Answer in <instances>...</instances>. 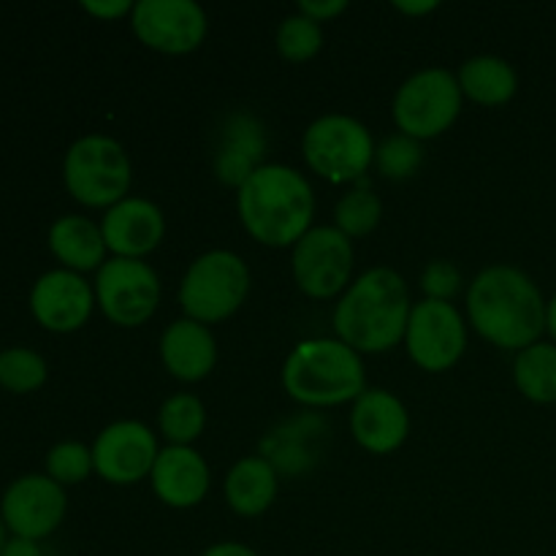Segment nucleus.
<instances>
[{"label":"nucleus","mask_w":556,"mask_h":556,"mask_svg":"<svg viewBox=\"0 0 556 556\" xmlns=\"http://www.w3.org/2000/svg\"><path fill=\"white\" fill-rule=\"evenodd\" d=\"M101 233L112 258H136L150 255L166 237V217L161 206L150 199L128 195L112 210H106L101 220Z\"/></svg>","instance_id":"dca6fc26"},{"label":"nucleus","mask_w":556,"mask_h":556,"mask_svg":"<svg viewBox=\"0 0 556 556\" xmlns=\"http://www.w3.org/2000/svg\"><path fill=\"white\" fill-rule=\"evenodd\" d=\"M201 556H258V552L250 546H244V543H237V541H223V543H215V546L206 548Z\"/></svg>","instance_id":"f704fd0d"},{"label":"nucleus","mask_w":556,"mask_h":556,"mask_svg":"<svg viewBox=\"0 0 556 556\" xmlns=\"http://www.w3.org/2000/svg\"><path fill=\"white\" fill-rule=\"evenodd\" d=\"M293 282L309 299H334L348 291L353 271V244L340 228H309L293 244Z\"/></svg>","instance_id":"9d476101"},{"label":"nucleus","mask_w":556,"mask_h":556,"mask_svg":"<svg viewBox=\"0 0 556 556\" xmlns=\"http://www.w3.org/2000/svg\"><path fill=\"white\" fill-rule=\"evenodd\" d=\"M405 348L416 367L427 369V372H445L459 362L467 348L465 318L451 302L424 299V302L413 304Z\"/></svg>","instance_id":"9b49d317"},{"label":"nucleus","mask_w":556,"mask_h":556,"mask_svg":"<svg viewBox=\"0 0 556 556\" xmlns=\"http://www.w3.org/2000/svg\"><path fill=\"white\" fill-rule=\"evenodd\" d=\"M546 331L552 334V340L556 345V296L548 302V307H546Z\"/></svg>","instance_id":"e433bc0d"},{"label":"nucleus","mask_w":556,"mask_h":556,"mask_svg":"<svg viewBox=\"0 0 556 556\" xmlns=\"http://www.w3.org/2000/svg\"><path fill=\"white\" fill-rule=\"evenodd\" d=\"M456 79H459L462 96L481 106H503L514 101L519 90L516 68L497 54H478V58L465 60Z\"/></svg>","instance_id":"5701e85b"},{"label":"nucleus","mask_w":556,"mask_h":556,"mask_svg":"<svg viewBox=\"0 0 556 556\" xmlns=\"http://www.w3.org/2000/svg\"><path fill=\"white\" fill-rule=\"evenodd\" d=\"M47 362L30 348L0 351V386L11 394H30L47 383Z\"/></svg>","instance_id":"bb28decb"},{"label":"nucleus","mask_w":556,"mask_h":556,"mask_svg":"<svg viewBox=\"0 0 556 556\" xmlns=\"http://www.w3.org/2000/svg\"><path fill=\"white\" fill-rule=\"evenodd\" d=\"M413 302L407 282L389 266H375L348 286L334 307V334L356 353L378 356L405 342Z\"/></svg>","instance_id":"f03ea898"},{"label":"nucleus","mask_w":556,"mask_h":556,"mask_svg":"<svg viewBox=\"0 0 556 556\" xmlns=\"http://www.w3.org/2000/svg\"><path fill=\"white\" fill-rule=\"evenodd\" d=\"M161 358L172 378L182 380V383H199L215 369L217 340L210 326L179 318L163 331Z\"/></svg>","instance_id":"aec40b11"},{"label":"nucleus","mask_w":556,"mask_h":556,"mask_svg":"<svg viewBox=\"0 0 556 556\" xmlns=\"http://www.w3.org/2000/svg\"><path fill=\"white\" fill-rule=\"evenodd\" d=\"M348 11L345 0H299V14L309 16L313 22H329Z\"/></svg>","instance_id":"2f4dec72"},{"label":"nucleus","mask_w":556,"mask_h":556,"mask_svg":"<svg viewBox=\"0 0 556 556\" xmlns=\"http://www.w3.org/2000/svg\"><path fill=\"white\" fill-rule=\"evenodd\" d=\"M351 432L369 454H394L410 434V416L400 396L386 389H367L353 402Z\"/></svg>","instance_id":"f3484780"},{"label":"nucleus","mask_w":556,"mask_h":556,"mask_svg":"<svg viewBox=\"0 0 556 556\" xmlns=\"http://www.w3.org/2000/svg\"><path fill=\"white\" fill-rule=\"evenodd\" d=\"M462 288V271L451 261L438 258L427 264L421 275V291L434 302H451Z\"/></svg>","instance_id":"7c9ffc66"},{"label":"nucleus","mask_w":556,"mask_h":556,"mask_svg":"<svg viewBox=\"0 0 556 556\" xmlns=\"http://www.w3.org/2000/svg\"><path fill=\"white\" fill-rule=\"evenodd\" d=\"M280 472L264 456H244L228 470L226 476V503L228 508L244 519L266 514L277 500Z\"/></svg>","instance_id":"4be33fe9"},{"label":"nucleus","mask_w":556,"mask_h":556,"mask_svg":"<svg viewBox=\"0 0 556 556\" xmlns=\"http://www.w3.org/2000/svg\"><path fill=\"white\" fill-rule=\"evenodd\" d=\"M0 556H43V554H41V546H38V541H27V538L11 535L9 541H5Z\"/></svg>","instance_id":"72a5a7b5"},{"label":"nucleus","mask_w":556,"mask_h":556,"mask_svg":"<svg viewBox=\"0 0 556 556\" xmlns=\"http://www.w3.org/2000/svg\"><path fill=\"white\" fill-rule=\"evenodd\" d=\"M282 389L307 407H337L356 402L367 391L362 353L342 340H302L282 364Z\"/></svg>","instance_id":"20e7f679"},{"label":"nucleus","mask_w":556,"mask_h":556,"mask_svg":"<svg viewBox=\"0 0 556 556\" xmlns=\"http://www.w3.org/2000/svg\"><path fill=\"white\" fill-rule=\"evenodd\" d=\"M266 155V130L255 114L233 112L220 125V141L215 152V177L228 188H242Z\"/></svg>","instance_id":"6ab92c4d"},{"label":"nucleus","mask_w":556,"mask_h":556,"mask_svg":"<svg viewBox=\"0 0 556 556\" xmlns=\"http://www.w3.org/2000/svg\"><path fill=\"white\" fill-rule=\"evenodd\" d=\"M90 472H96L92 448H87L79 440H65V443H58L54 448H49L47 476L52 481H58L63 489L81 483L85 478H90Z\"/></svg>","instance_id":"c756f323"},{"label":"nucleus","mask_w":556,"mask_h":556,"mask_svg":"<svg viewBox=\"0 0 556 556\" xmlns=\"http://www.w3.org/2000/svg\"><path fill=\"white\" fill-rule=\"evenodd\" d=\"M96 307V288L71 269L43 271L30 288L33 318L54 334L79 331Z\"/></svg>","instance_id":"2eb2a0df"},{"label":"nucleus","mask_w":556,"mask_h":556,"mask_svg":"<svg viewBox=\"0 0 556 556\" xmlns=\"http://www.w3.org/2000/svg\"><path fill=\"white\" fill-rule=\"evenodd\" d=\"M152 492L168 508H195L210 492V465L193 445H166L150 472Z\"/></svg>","instance_id":"a211bd4d"},{"label":"nucleus","mask_w":556,"mask_h":556,"mask_svg":"<svg viewBox=\"0 0 556 556\" xmlns=\"http://www.w3.org/2000/svg\"><path fill=\"white\" fill-rule=\"evenodd\" d=\"M541 288L516 266H486L467 288V318L472 329L503 351H525L546 331Z\"/></svg>","instance_id":"f257e3e1"},{"label":"nucleus","mask_w":556,"mask_h":556,"mask_svg":"<svg viewBox=\"0 0 556 556\" xmlns=\"http://www.w3.org/2000/svg\"><path fill=\"white\" fill-rule=\"evenodd\" d=\"M65 489L58 481L41 472L20 476L9 483L0 500V516L5 521V530L14 538L27 541H43L52 535L65 519Z\"/></svg>","instance_id":"ddd939ff"},{"label":"nucleus","mask_w":556,"mask_h":556,"mask_svg":"<svg viewBox=\"0 0 556 556\" xmlns=\"http://www.w3.org/2000/svg\"><path fill=\"white\" fill-rule=\"evenodd\" d=\"M424 163V147L421 141L410 139V136H389L383 144H378L375 150V166L383 174L386 179H394V182H402V179H410L413 174H418Z\"/></svg>","instance_id":"c85d7f7f"},{"label":"nucleus","mask_w":556,"mask_h":556,"mask_svg":"<svg viewBox=\"0 0 556 556\" xmlns=\"http://www.w3.org/2000/svg\"><path fill=\"white\" fill-rule=\"evenodd\" d=\"M130 27L144 47L163 54H190L204 43L206 14L193 0H139Z\"/></svg>","instance_id":"f8f14e48"},{"label":"nucleus","mask_w":556,"mask_h":556,"mask_svg":"<svg viewBox=\"0 0 556 556\" xmlns=\"http://www.w3.org/2000/svg\"><path fill=\"white\" fill-rule=\"evenodd\" d=\"M49 250L63 269L85 275L106 264V242L101 226L81 215H63L49 228Z\"/></svg>","instance_id":"412c9836"},{"label":"nucleus","mask_w":556,"mask_h":556,"mask_svg":"<svg viewBox=\"0 0 556 556\" xmlns=\"http://www.w3.org/2000/svg\"><path fill=\"white\" fill-rule=\"evenodd\" d=\"M375 150L367 125L348 114H324L302 136L307 166L334 185L358 182L375 163Z\"/></svg>","instance_id":"0eeeda50"},{"label":"nucleus","mask_w":556,"mask_h":556,"mask_svg":"<svg viewBox=\"0 0 556 556\" xmlns=\"http://www.w3.org/2000/svg\"><path fill=\"white\" fill-rule=\"evenodd\" d=\"M90 448L96 472L114 486H134L150 478L161 454L155 434L141 421L109 424Z\"/></svg>","instance_id":"4468645a"},{"label":"nucleus","mask_w":556,"mask_h":556,"mask_svg":"<svg viewBox=\"0 0 556 556\" xmlns=\"http://www.w3.org/2000/svg\"><path fill=\"white\" fill-rule=\"evenodd\" d=\"M157 427L168 445H193L206 427V410L199 396L174 394L157 410Z\"/></svg>","instance_id":"393cba45"},{"label":"nucleus","mask_w":556,"mask_h":556,"mask_svg":"<svg viewBox=\"0 0 556 556\" xmlns=\"http://www.w3.org/2000/svg\"><path fill=\"white\" fill-rule=\"evenodd\" d=\"M130 179L134 172L128 152L112 136H81L65 152V190L90 210H112L114 204L128 199Z\"/></svg>","instance_id":"39448f33"},{"label":"nucleus","mask_w":556,"mask_h":556,"mask_svg":"<svg viewBox=\"0 0 556 556\" xmlns=\"http://www.w3.org/2000/svg\"><path fill=\"white\" fill-rule=\"evenodd\" d=\"M324 49V27L304 14L286 16L277 30V52L288 63H307Z\"/></svg>","instance_id":"cd10ccee"},{"label":"nucleus","mask_w":556,"mask_h":556,"mask_svg":"<svg viewBox=\"0 0 556 556\" xmlns=\"http://www.w3.org/2000/svg\"><path fill=\"white\" fill-rule=\"evenodd\" d=\"M5 541H9V530H5V521H3V516H0V552H3Z\"/></svg>","instance_id":"4c0bfd02"},{"label":"nucleus","mask_w":556,"mask_h":556,"mask_svg":"<svg viewBox=\"0 0 556 556\" xmlns=\"http://www.w3.org/2000/svg\"><path fill=\"white\" fill-rule=\"evenodd\" d=\"M81 9L87 11V14L98 16V20H119V16L130 14L134 11V3L130 0H85L81 3Z\"/></svg>","instance_id":"473e14b6"},{"label":"nucleus","mask_w":556,"mask_h":556,"mask_svg":"<svg viewBox=\"0 0 556 556\" xmlns=\"http://www.w3.org/2000/svg\"><path fill=\"white\" fill-rule=\"evenodd\" d=\"M514 383L530 402L554 405L556 402V345L535 342L516 353Z\"/></svg>","instance_id":"b1692460"},{"label":"nucleus","mask_w":556,"mask_h":556,"mask_svg":"<svg viewBox=\"0 0 556 556\" xmlns=\"http://www.w3.org/2000/svg\"><path fill=\"white\" fill-rule=\"evenodd\" d=\"M250 293V269L231 250L201 253L179 282V307L185 318L204 326L223 324L244 304Z\"/></svg>","instance_id":"423d86ee"},{"label":"nucleus","mask_w":556,"mask_h":556,"mask_svg":"<svg viewBox=\"0 0 556 556\" xmlns=\"http://www.w3.org/2000/svg\"><path fill=\"white\" fill-rule=\"evenodd\" d=\"M440 3H434V0H429V3H396V9L402 11V14H410V16H416V14H429V11H434L438 9Z\"/></svg>","instance_id":"c9c22d12"},{"label":"nucleus","mask_w":556,"mask_h":556,"mask_svg":"<svg viewBox=\"0 0 556 556\" xmlns=\"http://www.w3.org/2000/svg\"><path fill=\"white\" fill-rule=\"evenodd\" d=\"M244 231L266 248H293L313 228L315 193L307 179L282 163H264L237 190Z\"/></svg>","instance_id":"7ed1b4c3"},{"label":"nucleus","mask_w":556,"mask_h":556,"mask_svg":"<svg viewBox=\"0 0 556 556\" xmlns=\"http://www.w3.org/2000/svg\"><path fill=\"white\" fill-rule=\"evenodd\" d=\"M92 288L98 309L123 329L147 324L161 304V280L147 261L109 258L96 271Z\"/></svg>","instance_id":"1a4fd4ad"},{"label":"nucleus","mask_w":556,"mask_h":556,"mask_svg":"<svg viewBox=\"0 0 556 556\" xmlns=\"http://www.w3.org/2000/svg\"><path fill=\"white\" fill-rule=\"evenodd\" d=\"M459 79L448 68H424L402 81L394 96V123L402 136L416 141L438 139L462 112Z\"/></svg>","instance_id":"6e6552de"},{"label":"nucleus","mask_w":556,"mask_h":556,"mask_svg":"<svg viewBox=\"0 0 556 556\" xmlns=\"http://www.w3.org/2000/svg\"><path fill=\"white\" fill-rule=\"evenodd\" d=\"M383 217V201L369 188H353L337 201L334 228H340L348 239H362L378 228Z\"/></svg>","instance_id":"a878e982"}]
</instances>
